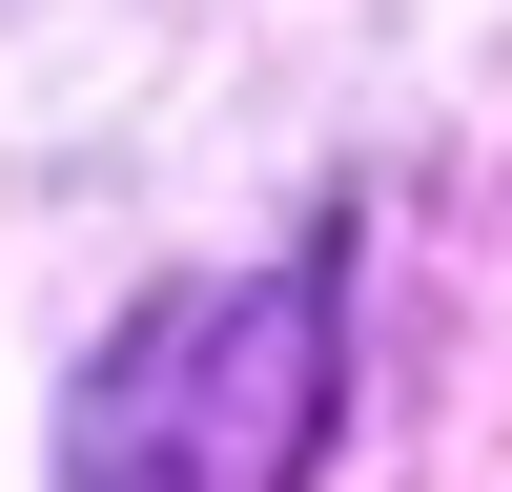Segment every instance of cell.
Instances as JSON below:
<instances>
[{
	"instance_id": "obj_1",
	"label": "cell",
	"mask_w": 512,
	"mask_h": 492,
	"mask_svg": "<svg viewBox=\"0 0 512 492\" xmlns=\"http://www.w3.org/2000/svg\"><path fill=\"white\" fill-rule=\"evenodd\" d=\"M328 410H349V287L308 246L205 267V287L103 328V369L62 410V492H308Z\"/></svg>"
}]
</instances>
